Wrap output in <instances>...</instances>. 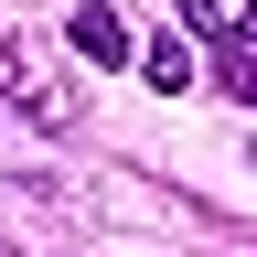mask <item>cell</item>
<instances>
[{
    "mask_svg": "<svg viewBox=\"0 0 257 257\" xmlns=\"http://www.w3.org/2000/svg\"><path fill=\"white\" fill-rule=\"evenodd\" d=\"M75 54H86V64H128V22L107 11V0H86V11H75Z\"/></svg>",
    "mask_w": 257,
    "mask_h": 257,
    "instance_id": "7a4b0ae2",
    "label": "cell"
},
{
    "mask_svg": "<svg viewBox=\"0 0 257 257\" xmlns=\"http://www.w3.org/2000/svg\"><path fill=\"white\" fill-rule=\"evenodd\" d=\"M140 75H150L161 96H182V86H193V43H182V32H161V43L140 54Z\"/></svg>",
    "mask_w": 257,
    "mask_h": 257,
    "instance_id": "277c9868",
    "label": "cell"
},
{
    "mask_svg": "<svg viewBox=\"0 0 257 257\" xmlns=\"http://www.w3.org/2000/svg\"><path fill=\"white\" fill-rule=\"evenodd\" d=\"M193 32H214V43H257V0H182Z\"/></svg>",
    "mask_w": 257,
    "mask_h": 257,
    "instance_id": "3957f363",
    "label": "cell"
},
{
    "mask_svg": "<svg viewBox=\"0 0 257 257\" xmlns=\"http://www.w3.org/2000/svg\"><path fill=\"white\" fill-rule=\"evenodd\" d=\"M0 96H11V107H32V118H64V96H54V75L43 64H32L11 32H0Z\"/></svg>",
    "mask_w": 257,
    "mask_h": 257,
    "instance_id": "6da1fadb",
    "label": "cell"
}]
</instances>
